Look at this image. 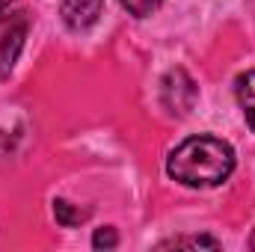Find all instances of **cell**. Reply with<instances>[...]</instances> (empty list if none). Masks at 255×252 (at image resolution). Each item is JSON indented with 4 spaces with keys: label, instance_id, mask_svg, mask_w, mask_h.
Wrapping results in <instances>:
<instances>
[{
    "label": "cell",
    "instance_id": "30bf717a",
    "mask_svg": "<svg viewBox=\"0 0 255 252\" xmlns=\"http://www.w3.org/2000/svg\"><path fill=\"white\" fill-rule=\"evenodd\" d=\"M9 3H12V0H0V18L6 15V9H9Z\"/></svg>",
    "mask_w": 255,
    "mask_h": 252
},
{
    "label": "cell",
    "instance_id": "7a4b0ae2",
    "mask_svg": "<svg viewBox=\"0 0 255 252\" xmlns=\"http://www.w3.org/2000/svg\"><path fill=\"white\" fill-rule=\"evenodd\" d=\"M160 98H163L166 110L184 116L196 104V83L190 80V74L184 68H172V71H166V77L160 83Z\"/></svg>",
    "mask_w": 255,
    "mask_h": 252
},
{
    "label": "cell",
    "instance_id": "5b68a950",
    "mask_svg": "<svg viewBox=\"0 0 255 252\" xmlns=\"http://www.w3.org/2000/svg\"><path fill=\"white\" fill-rule=\"evenodd\" d=\"M235 95H238V104H241V110H244L247 125L255 130V68L253 71H244V74L235 80Z\"/></svg>",
    "mask_w": 255,
    "mask_h": 252
},
{
    "label": "cell",
    "instance_id": "6da1fadb",
    "mask_svg": "<svg viewBox=\"0 0 255 252\" xmlns=\"http://www.w3.org/2000/svg\"><path fill=\"white\" fill-rule=\"evenodd\" d=\"M235 169V151L217 136H190L166 160L169 178L187 187H217Z\"/></svg>",
    "mask_w": 255,
    "mask_h": 252
},
{
    "label": "cell",
    "instance_id": "8fae6325",
    "mask_svg": "<svg viewBox=\"0 0 255 252\" xmlns=\"http://www.w3.org/2000/svg\"><path fill=\"white\" fill-rule=\"evenodd\" d=\"M250 247H253V250H255V232H253V241H250Z\"/></svg>",
    "mask_w": 255,
    "mask_h": 252
},
{
    "label": "cell",
    "instance_id": "52a82bcc",
    "mask_svg": "<svg viewBox=\"0 0 255 252\" xmlns=\"http://www.w3.org/2000/svg\"><path fill=\"white\" fill-rule=\"evenodd\" d=\"M54 214H57V220H60L63 226H77V223H83V220H86V211L71 208L65 199H57V202H54Z\"/></svg>",
    "mask_w": 255,
    "mask_h": 252
},
{
    "label": "cell",
    "instance_id": "9c48e42d",
    "mask_svg": "<svg viewBox=\"0 0 255 252\" xmlns=\"http://www.w3.org/2000/svg\"><path fill=\"white\" fill-rule=\"evenodd\" d=\"M116 244H119V238H116V229H110V226L107 229H98L95 238H92V247L95 250H113Z\"/></svg>",
    "mask_w": 255,
    "mask_h": 252
},
{
    "label": "cell",
    "instance_id": "ba28073f",
    "mask_svg": "<svg viewBox=\"0 0 255 252\" xmlns=\"http://www.w3.org/2000/svg\"><path fill=\"white\" fill-rule=\"evenodd\" d=\"M122 6H125L130 15H136V18H145V15H151L163 0H119Z\"/></svg>",
    "mask_w": 255,
    "mask_h": 252
},
{
    "label": "cell",
    "instance_id": "277c9868",
    "mask_svg": "<svg viewBox=\"0 0 255 252\" xmlns=\"http://www.w3.org/2000/svg\"><path fill=\"white\" fill-rule=\"evenodd\" d=\"M24 36H27V18H24V15H15V18L9 21L6 33H3V42H0V68H3V71L12 68L18 51H21V45H24Z\"/></svg>",
    "mask_w": 255,
    "mask_h": 252
},
{
    "label": "cell",
    "instance_id": "8992f818",
    "mask_svg": "<svg viewBox=\"0 0 255 252\" xmlns=\"http://www.w3.org/2000/svg\"><path fill=\"white\" fill-rule=\"evenodd\" d=\"M160 250H220V244L208 235H199V238H172V241H163Z\"/></svg>",
    "mask_w": 255,
    "mask_h": 252
},
{
    "label": "cell",
    "instance_id": "3957f363",
    "mask_svg": "<svg viewBox=\"0 0 255 252\" xmlns=\"http://www.w3.org/2000/svg\"><path fill=\"white\" fill-rule=\"evenodd\" d=\"M104 12V0H63L60 15H63L68 30H89Z\"/></svg>",
    "mask_w": 255,
    "mask_h": 252
}]
</instances>
